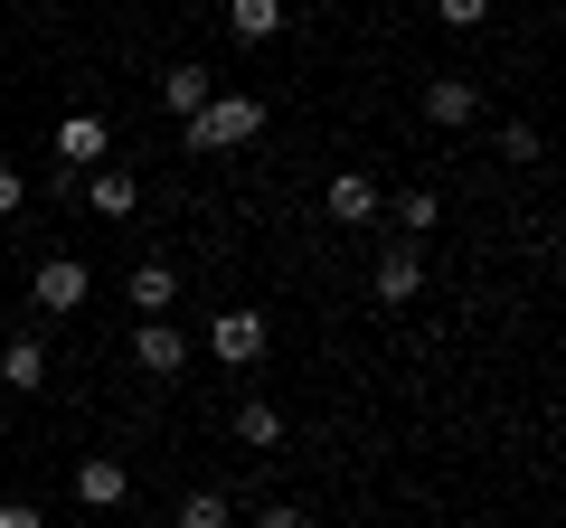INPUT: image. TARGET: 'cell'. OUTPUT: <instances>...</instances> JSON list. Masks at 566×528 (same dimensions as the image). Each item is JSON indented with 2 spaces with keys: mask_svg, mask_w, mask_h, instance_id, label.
Wrapping results in <instances>:
<instances>
[{
  "mask_svg": "<svg viewBox=\"0 0 566 528\" xmlns=\"http://www.w3.org/2000/svg\"><path fill=\"white\" fill-rule=\"evenodd\" d=\"M264 133V104L255 95H208L199 114L180 123V151H245Z\"/></svg>",
  "mask_w": 566,
  "mask_h": 528,
  "instance_id": "1",
  "label": "cell"
},
{
  "mask_svg": "<svg viewBox=\"0 0 566 528\" xmlns=\"http://www.w3.org/2000/svg\"><path fill=\"white\" fill-rule=\"evenodd\" d=\"M208 359L218 368H255L264 359V311H245V303L208 311Z\"/></svg>",
  "mask_w": 566,
  "mask_h": 528,
  "instance_id": "2",
  "label": "cell"
},
{
  "mask_svg": "<svg viewBox=\"0 0 566 528\" xmlns=\"http://www.w3.org/2000/svg\"><path fill=\"white\" fill-rule=\"evenodd\" d=\"M114 161V133H104V114H66L57 123V189L76 180V170H104Z\"/></svg>",
  "mask_w": 566,
  "mask_h": 528,
  "instance_id": "3",
  "label": "cell"
},
{
  "mask_svg": "<svg viewBox=\"0 0 566 528\" xmlns=\"http://www.w3.org/2000/svg\"><path fill=\"white\" fill-rule=\"evenodd\" d=\"M85 293H95V274H85L76 255H48L39 274H29V303H39V311H57V321H66V311H85Z\"/></svg>",
  "mask_w": 566,
  "mask_h": 528,
  "instance_id": "4",
  "label": "cell"
},
{
  "mask_svg": "<svg viewBox=\"0 0 566 528\" xmlns=\"http://www.w3.org/2000/svg\"><path fill=\"white\" fill-rule=\"evenodd\" d=\"M472 114H482V85L472 76H424V123L434 133H463Z\"/></svg>",
  "mask_w": 566,
  "mask_h": 528,
  "instance_id": "5",
  "label": "cell"
},
{
  "mask_svg": "<svg viewBox=\"0 0 566 528\" xmlns=\"http://www.w3.org/2000/svg\"><path fill=\"white\" fill-rule=\"evenodd\" d=\"M368 293H378L387 311H406V303L424 293V255H416V245H387V255H378V274H368Z\"/></svg>",
  "mask_w": 566,
  "mask_h": 528,
  "instance_id": "6",
  "label": "cell"
},
{
  "mask_svg": "<svg viewBox=\"0 0 566 528\" xmlns=\"http://www.w3.org/2000/svg\"><path fill=\"white\" fill-rule=\"evenodd\" d=\"M133 368H142V378H180V368H189V340H180L170 321H133Z\"/></svg>",
  "mask_w": 566,
  "mask_h": 528,
  "instance_id": "7",
  "label": "cell"
},
{
  "mask_svg": "<svg viewBox=\"0 0 566 528\" xmlns=\"http://www.w3.org/2000/svg\"><path fill=\"white\" fill-rule=\"evenodd\" d=\"M76 500L85 509H123V500H133V472H123L114 453H85V463H76Z\"/></svg>",
  "mask_w": 566,
  "mask_h": 528,
  "instance_id": "8",
  "label": "cell"
},
{
  "mask_svg": "<svg viewBox=\"0 0 566 528\" xmlns=\"http://www.w3.org/2000/svg\"><path fill=\"white\" fill-rule=\"evenodd\" d=\"M331 218H340V226H378L387 218L378 180H368V170H340V180H331Z\"/></svg>",
  "mask_w": 566,
  "mask_h": 528,
  "instance_id": "9",
  "label": "cell"
},
{
  "mask_svg": "<svg viewBox=\"0 0 566 528\" xmlns=\"http://www.w3.org/2000/svg\"><path fill=\"white\" fill-rule=\"evenodd\" d=\"M0 387H10V397H39L48 387V340H10L0 349Z\"/></svg>",
  "mask_w": 566,
  "mask_h": 528,
  "instance_id": "10",
  "label": "cell"
},
{
  "mask_svg": "<svg viewBox=\"0 0 566 528\" xmlns=\"http://www.w3.org/2000/svg\"><path fill=\"white\" fill-rule=\"evenodd\" d=\"M170 303H180V274L170 264H133V311L142 321H170Z\"/></svg>",
  "mask_w": 566,
  "mask_h": 528,
  "instance_id": "11",
  "label": "cell"
},
{
  "mask_svg": "<svg viewBox=\"0 0 566 528\" xmlns=\"http://www.w3.org/2000/svg\"><path fill=\"white\" fill-rule=\"evenodd\" d=\"M237 444L245 453H274L283 444V406H274V397H245V406H237Z\"/></svg>",
  "mask_w": 566,
  "mask_h": 528,
  "instance_id": "12",
  "label": "cell"
},
{
  "mask_svg": "<svg viewBox=\"0 0 566 528\" xmlns=\"http://www.w3.org/2000/svg\"><path fill=\"white\" fill-rule=\"evenodd\" d=\"M85 199H95V218H133V199H142V189H133V170H114V161H104V170H85Z\"/></svg>",
  "mask_w": 566,
  "mask_h": 528,
  "instance_id": "13",
  "label": "cell"
},
{
  "mask_svg": "<svg viewBox=\"0 0 566 528\" xmlns=\"http://www.w3.org/2000/svg\"><path fill=\"white\" fill-rule=\"evenodd\" d=\"M227 29H237L245 47H264V39H283V0H227Z\"/></svg>",
  "mask_w": 566,
  "mask_h": 528,
  "instance_id": "14",
  "label": "cell"
},
{
  "mask_svg": "<svg viewBox=\"0 0 566 528\" xmlns=\"http://www.w3.org/2000/svg\"><path fill=\"white\" fill-rule=\"evenodd\" d=\"M208 95H218V85H208V66H170V76H161V104H170V114H180V123L199 114Z\"/></svg>",
  "mask_w": 566,
  "mask_h": 528,
  "instance_id": "15",
  "label": "cell"
},
{
  "mask_svg": "<svg viewBox=\"0 0 566 528\" xmlns=\"http://www.w3.org/2000/svg\"><path fill=\"white\" fill-rule=\"evenodd\" d=\"M180 528H237V500H227V490H189V500H180Z\"/></svg>",
  "mask_w": 566,
  "mask_h": 528,
  "instance_id": "16",
  "label": "cell"
},
{
  "mask_svg": "<svg viewBox=\"0 0 566 528\" xmlns=\"http://www.w3.org/2000/svg\"><path fill=\"white\" fill-rule=\"evenodd\" d=\"M387 218H397V236L416 245V236H434V189H406L397 208H387Z\"/></svg>",
  "mask_w": 566,
  "mask_h": 528,
  "instance_id": "17",
  "label": "cell"
},
{
  "mask_svg": "<svg viewBox=\"0 0 566 528\" xmlns=\"http://www.w3.org/2000/svg\"><path fill=\"white\" fill-rule=\"evenodd\" d=\"M434 20H444V29H482L491 0H434Z\"/></svg>",
  "mask_w": 566,
  "mask_h": 528,
  "instance_id": "18",
  "label": "cell"
},
{
  "mask_svg": "<svg viewBox=\"0 0 566 528\" xmlns=\"http://www.w3.org/2000/svg\"><path fill=\"white\" fill-rule=\"evenodd\" d=\"M20 208H29V180H20L10 161H0V218H20Z\"/></svg>",
  "mask_w": 566,
  "mask_h": 528,
  "instance_id": "19",
  "label": "cell"
},
{
  "mask_svg": "<svg viewBox=\"0 0 566 528\" xmlns=\"http://www.w3.org/2000/svg\"><path fill=\"white\" fill-rule=\"evenodd\" d=\"M0 528H48V509L39 500H0Z\"/></svg>",
  "mask_w": 566,
  "mask_h": 528,
  "instance_id": "20",
  "label": "cell"
},
{
  "mask_svg": "<svg viewBox=\"0 0 566 528\" xmlns=\"http://www.w3.org/2000/svg\"><path fill=\"white\" fill-rule=\"evenodd\" d=\"M255 528H312V519H303L293 500H264V509H255Z\"/></svg>",
  "mask_w": 566,
  "mask_h": 528,
  "instance_id": "21",
  "label": "cell"
}]
</instances>
